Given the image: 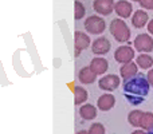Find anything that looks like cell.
Returning a JSON list of instances; mask_svg holds the SVG:
<instances>
[{"instance_id":"cell-8","label":"cell","mask_w":153,"mask_h":134,"mask_svg":"<svg viewBox=\"0 0 153 134\" xmlns=\"http://www.w3.org/2000/svg\"><path fill=\"white\" fill-rule=\"evenodd\" d=\"M74 43H75V56H79L82 50H86L87 47H90V36L87 34L82 31H75L74 34Z\"/></svg>"},{"instance_id":"cell-15","label":"cell","mask_w":153,"mask_h":134,"mask_svg":"<svg viewBox=\"0 0 153 134\" xmlns=\"http://www.w3.org/2000/svg\"><path fill=\"white\" fill-rule=\"evenodd\" d=\"M79 115L86 121H91L97 117V107H94L91 103H83L79 107Z\"/></svg>"},{"instance_id":"cell-13","label":"cell","mask_w":153,"mask_h":134,"mask_svg":"<svg viewBox=\"0 0 153 134\" xmlns=\"http://www.w3.org/2000/svg\"><path fill=\"white\" fill-rule=\"evenodd\" d=\"M78 79H79V82H81L82 84H91V83H94L95 82L97 75L91 71V68L87 66V67H83V68L79 70Z\"/></svg>"},{"instance_id":"cell-24","label":"cell","mask_w":153,"mask_h":134,"mask_svg":"<svg viewBox=\"0 0 153 134\" xmlns=\"http://www.w3.org/2000/svg\"><path fill=\"white\" fill-rule=\"evenodd\" d=\"M146 79H148L149 84L153 87V68H151V70L148 71V74H146Z\"/></svg>"},{"instance_id":"cell-29","label":"cell","mask_w":153,"mask_h":134,"mask_svg":"<svg viewBox=\"0 0 153 134\" xmlns=\"http://www.w3.org/2000/svg\"><path fill=\"white\" fill-rule=\"evenodd\" d=\"M134 1H140V0H134Z\"/></svg>"},{"instance_id":"cell-5","label":"cell","mask_w":153,"mask_h":134,"mask_svg":"<svg viewBox=\"0 0 153 134\" xmlns=\"http://www.w3.org/2000/svg\"><path fill=\"white\" fill-rule=\"evenodd\" d=\"M114 59H116L118 63H122V64L130 63V62L134 59V50H133L129 44L120 46L116 50V53H114Z\"/></svg>"},{"instance_id":"cell-22","label":"cell","mask_w":153,"mask_h":134,"mask_svg":"<svg viewBox=\"0 0 153 134\" xmlns=\"http://www.w3.org/2000/svg\"><path fill=\"white\" fill-rule=\"evenodd\" d=\"M87 133H89V134H105L106 130H105V126H103L102 124H100V122H95V124H93L91 126L89 127Z\"/></svg>"},{"instance_id":"cell-25","label":"cell","mask_w":153,"mask_h":134,"mask_svg":"<svg viewBox=\"0 0 153 134\" xmlns=\"http://www.w3.org/2000/svg\"><path fill=\"white\" fill-rule=\"evenodd\" d=\"M148 31L153 35V19H152L151 21H148Z\"/></svg>"},{"instance_id":"cell-3","label":"cell","mask_w":153,"mask_h":134,"mask_svg":"<svg viewBox=\"0 0 153 134\" xmlns=\"http://www.w3.org/2000/svg\"><path fill=\"white\" fill-rule=\"evenodd\" d=\"M106 28V23L101 16L91 15L85 20V30L93 35H101Z\"/></svg>"},{"instance_id":"cell-14","label":"cell","mask_w":153,"mask_h":134,"mask_svg":"<svg viewBox=\"0 0 153 134\" xmlns=\"http://www.w3.org/2000/svg\"><path fill=\"white\" fill-rule=\"evenodd\" d=\"M148 13L143 10H138L133 13L132 16V24L136 27V28H143L148 24Z\"/></svg>"},{"instance_id":"cell-10","label":"cell","mask_w":153,"mask_h":134,"mask_svg":"<svg viewBox=\"0 0 153 134\" xmlns=\"http://www.w3.org/2000/svg\"><path fill=\"white\" fill-rule=\"evenodd\" d=\"M114 11L122 19H128L132 15V3H129L128 0H118L117 3H114Z\"/></svg>"},{"instance_id":"cell-12","label":"cell","mask_w":153,"mask_h":134,"mask_svg":"<svg viewBox=\"0 0 153 134\" xmlns=\"http://www.w3.org/2000/svg\"><path fill=\"white\" fill-rule=\"evenodd\" d=\"M116 103V98L111 94H102L97 101V107L102 111H109Z\"/></svg>"},{"instance_id":"cell-7","label":"cell","mask_w":153,"mask_h":134,"mask_svg":"<svg viewBox=\"0 0 153 134\" xmlns=\"http://www.w3.org/2000/svg\"><path fill=\"white\" fill-rule=\"evenodd\" d=\"M110 47H111L110 42H109V39H108V38H105V36L97 38V39L91 43L93 54H95V55H98V56L108 54L109 51H110Z\"/></svg>"},{"instance_id":"cell-28","label":"cell","mask_w":153,"mask_h":134,"mask_svg":"<svg viewBox=\"0 0 153 134\" xmlns=\"http://www.w3.org/2000/svg\"><path fill=\"white\" fill-rule=\"evenodd\" d=\"M146 134H153V127H152L151 130H148V132H146Z\"/></svg>"},{"instance_id":"cell-18","label":"cell","mask_w":153,"mask_h":134,"mask_svg":"<svg viewBox=\"0 0 153 134\" xmlns=\"http://www.w3.org/2000/svg\"><path fill=\"white\" fill-rule=\"evenodd\" d=\"M136 64H137V67L143 68V70H148V68H152L153 66V58L148 54H140L137 56Z\"/></svg>"},{"instance_id":"cell-27","label":"cell","mask_w":153,"mask_h":134,"mask_svg":"<svg viewBox=\"0 0 153 134\" xmlns=\"http://www.w3.org/2000/svg\"><path fill=\"white\" fill-rule=\"evenodd\" d=\"M76 134H89V133L86 130H79V132H76Z\"/></svg>"},{"instance_id":"cell-20","label":"cell","mask_w":153,"mask_h":134,"mask_svg":"<svg viewBox=\"0 0 153 134\" xmlns=\"http://www.w3.org/2000/svg\"><path fill=\"white\" fill-rule=\"evenodd\" d=\"M140 127H141V129H145L146 132L152 129V127H153V113H151V111L144 113L143 119H141Z\"/></svg>"},{"instance_id":"cell-26","label":"cell","mask_w":153,"mask_h":134,"mask_svg":"<svg viewBox=\"0 0 153 134\" xmlns=\"http://www.w3.org/2000/svg\"><path fill=\"white\" fill-rule=\"evenodd\" d=\"M130 134H146V132H145V130H140V129H138V130H134V132H132Z\"/></svg>"},{"instance_id":"cell-11","label":"cell","mask_w":153,"mask_h":134,"mask_svg":"<svg viewBox=\"0 0 153 134\" xmlns=\"http://www.w3.org/2000/svg\"><path fill=\"white\" fill-rule=\"evenodd\" d=\"M90 68L91 71L95 74V75H102L108 71L109 68V62L106 61L102 56H97V58H93L91 62H90Z\"/></svg>"},{"instance_id":"cell-16","label":"cell","mask_w":153,"mask_h":134,"mask_svg":"<svg viewBox=\"0 0 153 134\" xmlns=\"http://www.w3.org/2000/svg\"><path fill=\"white\" fill-rule=\"evenodd\" d=\"M136 74H138V67L134 62H130V63L122 64V67L120 68V75L124 79H129L132 76H134Z\"/></svg>"},{"instance_id":"cell-21","label":"cell","mask_w":153,"mask_h":134,"mask_svg":"<svg viewBox=\"0 0 153 134\" xmlns=\"http://www.w3.org/2000/svg\"><path fill=\"white\" fill-rule=\"evenodd\" d=\"M85 13H86V8H85V5L82 4L79 0H76L74 3V18L75 20H81V19H83Z\"/></svg>"},{"instance_id":"cell-23","label":"cell","mask_w":153,"mask_h":134,"mask_svg":"<svg viewBox=\"0 0 153 134\" xmlns=\"http://www.w3.org/2000/svg\"><path fill=\"white\" fill-rule=\"evenodd\" d=\"M138 3L145 10H153V0H140Z\"/></svg>"},{"instance_id":"cell-4","label":"cell","mask_w":153,"mask_h":134,"mask_svg":"<svg viewBox=\"0 0 153 134\" xmlns=\"http://www.w3.org/2000/svg\"><path fill=\"white\" fill-rule=\"evenodd\" d=\"M120 83H121V79L118 75L116 74H109L105 75L98 81V87L101 90H105V91H114L116 89H118Z\"/></svg>"},{"instance_id":"cell-1","label":"cell","mask_w":153,"mask_h":134,"mask_svg":"<svg viewBox=\"0 0 153 134\" xmlns=\"http://www.w3.org/2000/svg\"><path fill=\"white\" fill-rule=\"evenodd\" d=\"M151 84H149L146 75L144 74H136L134 76L129 79H125L124 82V94L128 102L132 105H140L145 101V97L149 94Z\"/></svg>"},{"instance_id":"cell-19","label":"cell","mask_w":153,"mask_h":134,"mask_svg":"<svg viewBox=\"0 0 153 134\" xmlns=\"http://www.w3.org/2000/svg\"><path fill=\"white\" fill-rule=\"evenodd\" d=\"M143 115H144V111H141V110H132L129 113V115H128V121H129V124L132 125V126L140 127Z\"/></svg>"},{"instance_id":"cell-9","label":"cell","mask_w":153,"mask_h":134,"mask_svg":"<svg viewBox=\"0 0 153 134\" xmlns=\"http://www.w3.org/2000/svg\"><path fill=\"white\" fill-rule=\"evenodd\" d=\"M93 8L100 15L108 16L114 11V0H94Z\"/></svg>"},{"instance_id":"cell-6","label":"cell","mask_w":153,"mask_h":134,"mask_svg":"<svg viewBox=\"0 0 153 134\" xmlns=\"http://www.w3.org/2000/svg\"><path fill=\"white\" fill-rule=\"evenodd\" d=\"M134 48L138 53H151L153 51V39L148 34H140L134 39Z\"/></svg>"},{"instance_id":"cell-17","label":"cell","mask_w":153,"mask_h":134,"mask_svg":"<svg viewBox=\"0 0 153 134\" xmlns=\"http://www.w3.org/2000/svg\"><path fill=\"white\" fill-rule=\"evenodd\" d=\"M87 98H89V94H87L86 89H83L82 86L74 87V102L76 106H79V105L82 106L87 101Z\"/></svg>"},{"instance_id":"cell-2","label":"cell","mask_w":153,"mask_h":134,"mask_svg":"<svg viewBox=\"0 0 153 134\" xmlns=\"http://www.w3.org/2000/svg\"><path fill=\"white\" fill-rule=\"evenodd\" d=\"M110 34L120 43H126L130 39V30L122 19H113L110 23Z\"/></svg>"}]
</instances>
